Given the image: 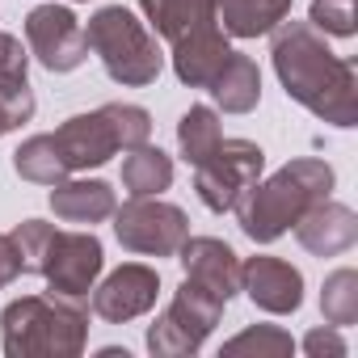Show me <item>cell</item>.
Listing matches in <instances>:
<instances>
[{
    "mask_svg": "<svg viewBox=\"0 0 358 358\" xmlns=\"http://www.w3.org/2000/svg\"><path fill=\"white\" fill-rule=\"evenodd\" d=\"M274 72L291 101L333 127L358 122V76L354 64L333 55L308 22H287L274 38Z\"/></svg>",
    "mask_w": 358,
    "mask_h": 358,
    "instance_id": "6da1fadb",
    "label": "cell"
},
{
    "mask_svg": "<svg viewBox=\"0 0 358 358\" xmlns=\"http://www.w3.org/2000/svg\"><path fill=\"white\" fill-rule=\"evenodd\" d=\"M333 194V169L316 156H303V160H291L282 164L274 177L266 182H253L241 199H236V220H241V232L257 245H270L278 241L287 228L299 224V215L316 203H324Z\"/></svg>",
    "mask_w": 358,
    "mask_h": 358,
    "instance_id": "7a4b0ae2",
    "label": "cell"
},
{
    "mask_svg": "<svg viewBox=\"0 0 358 358\" xmlns=\"http://www.w3.org/2000/svg\"><path fill=\"white\" fill-rule=\"evenodd\" d=\"M9 358H76L89 341V312L68 295H22L0 312Z\"/></svg>",
    "mask_w": 358,
    "mask_h": 358,
    "instance_id": "3957f363",
    "label": "cell"
},
{
    "mask_svg": "<svg viewBox=\"0 0 358 358\" xmlns=\"http://www.w3.org/2000/svg\"><path fill=\"white\" fill-rule=\"evenodd\" d=\"M85 43L89 51L101 59L106 76L127 85V89H143L160 76L164 68V55L156 47V38L148 34V26L122 9V5H106L89 17V30H85Z\"/></svg>",
    "mask_w": 358,
    "mask_h": 358,
    "instance_id": "277c9868",
    "label": "cell"
},
{
    "mask_svg": "<svg viewBox=\"0 0 358 358\" xmlns=\"http://www.w3.org/2000/svg\"><path fill=\"white\" fill-rule=\"evenodd\" d=\"M224 299H215L211 291H203L199 282H182L173 295V303L156 316V324L148 329V350L156 358H186V354H199L203 341L211 337V329L220 324L224 316Z\"/></svg>",
    "mask_w": 358,
    "mask_h": 358,
    "instance_id": "5b68a950",
    "label": "cell"
},
{
    "mask_svg": "<svg viewBox=\"0 0 358 358\" xmlns=\"http://www.w3.org/2000/svg\"><path fill=\"white\" fill-rule=\"evenodd\" d=\"M266 152L253 139H220L199 164H194V190L207 211L224 215L236 207V199L262 177Z\"/></svg>",
    "mask_w": 358,
    "mask_h": 358,
    "instance_id": "8992f818",
    "label": "cell"
},
{
    "mask_svg": "<svg viewBox=\"0 0 358 358\" xmlns=\"http://www.w3.org/2000/svg\"><path fill=\"white\" fill-rule=\"evenodd\" d=\"M114 236L131 253L173 257L182 249V241L190 236V220L182 207L160 203L156 194H148V199H131V203L114 207Z\"/></svg>",
    "mask_w": 358,
    "mask_h": 358,
    "instance_id": "52a82bcc",
    "label": "cell"
},
{
    "mask_svg": "<svg viewBox=\"0 0 358 358\" xmlns=\"http://www.w3.org/2000/svg\"><path fill=\"white\" fill-rule=\"evenodd\" d=\"M26 43H30V55L47 72H72V68H80L89 59L85 26L64 5H38V9H30V17H26Z\"/></svg>",
    "mask_w": 358,
    "mask_h": 358,
    "instance_id": "ba28073f",
    "label": "cell"
},
{
    "mask_svg": "<svg viewBox=\"0 0 358 358\" xmlns=\"http://www.w3.org/2000/svg\"><path fill=\"white\" fill-rule=\"evenodd\" d=\"M106 266V253H101V241L93 232H59L51 236V249L43 257V278L51 282L55 295H68V299H85L97 282Z\"/></svg>",
    "mask_w": 358,
    "mask_h": 358,
    "instance_id": "9c48e42d",
    "label": "cell"
},
{
    "mask_svg": "<svg viewBox=\"0 0 358 358\" xmlns=\"http://www.w3.org/2000/svg\"><path fill=\"white\" fill-rule=\"evenodd\" d=\"M156 291H160V274L143 262H127L114 274H106L101 287H93V312L110 324H127L156 303Z\"/></svg>",
    "mask_w": 358,
    "mask_h": 358,
    "instance_id": "30bf717a",
    "label": "cell"
},
{
    "mask_svg": "<svg viewBox=\"0 0 358 358\" xmlns=\"http://www.w3.org/2000/svg\"><path fill=\"white\" fill-rule=\"evenodd\" d=\"M55 148H59L68 173H80V169L106 164V160L122 148V139H118V131H114L110 110L101 106V110H93V114H72V118L55 131Z\"/></svg>",
    "mask_w": 358,
    "mask_h": 358,
    "instance_id": "8fae6325",
    "label": "cell"
},
{
    "mask_svg": "<svg viewBox=\"0 0 358 358\" xmlns=\"http://www.w3.org/2000/svg\"><path fill=\"white\" fill-rule=\"evenodd\" d=\"M182 257V270L190 282H199L203 291H211L215 299H232L241 291V257L232 253V245L215 241V236H186L182 249H177Z\"/></svg>",
    "mask_w": 358,
    "mask_h": 358,
    "instance_id": "7c38bea8",
    "label": "cell"
},
{
    "mask_svg": "<svg viewBox=\"0 0 358 358\" xmlns=\"http://www.w3.org/2000/svg\"><path fill=\"white\" fill-rule=\"evenodd\" d=\"M241 291L274 316H287L303 303V274L282 257H249L241 266Z\"/></svg>",
    "mask_w": 358,
    "mask_h": 358,
    "instance_id": "4fadbf2b",
    "label": "cell"
},
{
    "mask_svg": "<svg viewBox=\"0 0 358 358\" xmlns=\"http://www.w3.org/2000/svg\"><path fill=\"white\" fill-rule=\"evenodd\" d=\"M228 59H232V47H228L220 26L194 30V34L173 43V72H177V80L190 85V89H211V80L224 72Z\"/></svg>",
    "mask_w": 358,
    "mask_h": 358,
    "instance_id": "5bb4252c",
    "label": "cell"
},
{
    "mask_svg": "<svg viewBox=\"0 0 358 358\" xmlns=\"http://www.w3.org/2000/svg\"><path fill=\"white\" fill-rule=\"evenodd\" d=\"M295 236H299V245H303L308 253H316V257H337V253H345V249L358 241V215H354L350 207L324 199V203H316V207H308V211L299 215Z\"/></svg>",
    "mask_w": 358,
    "mask_h": 358,
    "instance_id": "9a60e30c",
    "label": "cell"
},
{
    "mask_svg": "<svg viewBox=\"0 0 358 358\" xmlns=\"http://www.w3.org/2000/svg\"><path fill=\"white\" fill-rule=\"evenodd\" d=\"M139 9L164 43H177L194 30L220 26L215 22V0H139Z\"/></svg>",
    "mask_w": 358,
    "mask_h": 358,
    "instance_id": "2e32d148",
    "label": "cell"
},
{
    "mask_svg": "<svg viewBox=\"0 0 358 358\" xmlns=\"http://www.w3.org/2000/svg\"><path fill=\"white\" fill-rule=\"evenodd\" d=\"M114 190L106 182H55L51 190V211L64 224H101L114 215Z\"/></svg>",
    "mask_w": 358,
    "mask_h": 358,
    "instance_id": "e0dca14e",
    "label": "cell"
},
{
    "mask_svg": "<svg viewBox=\"0 0 358 358\" xmlns=\"http://www.w3.org/2000/svg\"><path fill=\"white\" fill-rule=\"evenodd\" d=\"M291 13V0H215V22L232 38H262L278 30Z\"/></svg>",
    "mask_w": 358,
    "mask_h": 358,
    "instance_id": "ac0fdd59",
    "label": "cell"
},
{
    "mask_svg": "<svg viewBox=\"0 0 358 358\" xmlns=\"http://www.w3.org/2000/svg\"><path fill=\"white\" fill-rule=\"evenodd\" d=\"M173 186V156L152 148V143H139V148H127L122 156V190L131 199H148V194H160Z\"/></svg>",
    "mask_w": 358,
    "mask_h": 358,
    "instance_id": "d6986e66",
    "label": "cell"
},
{
    "mask_svg": "<svg viewBox=\"0 0 358 358\" xmlns=\"http://www.w3.org/2000/svg\"><path fill=\"white\" fill-rule=\"evenodd\" d=\"M211 93H215V101L228 114H249L262 101V72H257V64L249 55L232 51V59L224 64V72L211 80Z\"/></svg>",
    "mask_w": 358,
    "mask_h": 358,
    "instance_id": "ffe728a7",
    "label": "cell"
},
{
    "mask_svg": "<svg viewBox=\"0 0 358 358\" xmlns=\"http://www.w3.org/2000/svg\"><path fill=\"white\" fill-rule=\"evenodd\" d=\"M13 169L17 177H26V182L34 186H55L68 177V164L55 148V135H30L17 152H13Z\"/></svg>",
    "mask_w": 358,
    "mask_h": 358,
    "instance_id": "44dd1931",
    "label": "cell"
},
{
    "mask_svg": "<svg viewBox=\"0 0 358 358\" xmlns=\"http://www.w3.org/2000/svg\"><path fill=\"white\" fill-rule=\"evenodd\" d=\"M220 139H224V127H220V114L211 106H190L182 114V122H177V148H182V156L190 164H199Z\"/></svg>",
    "mask_w": 358,
    "mask_h": 358,
    "instance_id": "7402d4cb",
    "label": "cell"
},
{
    "mask_svg": "<svg viewBox=\"0 0 358 358\" xmlns=\"http://www.w3.org/2000/svg\"><path fill=\"white\" fill-rule=\"evenodd\" d=\"M320 312L333 329H345L358 320V274L354 270H333L320 291Z\"/></svg>",
    "mask_w": 358,
    "mask_h": 358,
    "instance_id": "603a6c76",
    "label": "cell"
},
{
    "mask_svg": "<svg viewBox=\"0 0 358 358\" xmlns=\"http://www.w3.org/2000/svg\"><path fill=\"white\" fill-rule=\"evenodd\" d=\"M295 341L291 333H282L278 324H253L245 333H236L232 341H224V354H257V358H282L291 354Z\"/></svg>",
    "mask_w": 358,
    "mask_h": 358,
    "instance_id": "cb8c5ba5",
    "label": "cell"
},
{
    "mask_svg": "<svg viewBox=\"0 0 358 358\" xmlns=\"http://www.w3.org/2000/svg\"><path fill=\"white\" fill-rule=\"evenodd\" d=\"M51 236H55V224H43V220H26L9 232L17 257H22V274H38L43 270V257L51 249Z\"/></svg>",
    "mask_w": 358,
    "mask_h": 358,
    "instance_id": "d4e9b609",
    "label": "cell"
},
{
    "mask_svg": "<svg viewBox=\"0 0 358 358\" xmlns=\"http://www.w3.org/2000/svg\"><path fill=\"white\" fill-rule=\"evenodd\" d=\"M34 118V93L30 80H0V135Z\"/></svg>",
    "mask_w": 358,
    "mask_h": 358,
    "instance_id": "484cf974",
    "label": "cell"
},
{
    "mask_svg": "<svg viewBox=\"0 0 358 358\" xmlns=\"http://www.w3.org/2000/svg\"><path fill=\"white\" fill-rule=\"evenodd\" d=\"M308 26L324 30L333 38H350L354 34V0H312Z\"/></svg>",
    "mask_w": 358,
    "mask_h": 358,
    "instance_id": "4316f807",
    "label": "cell"
},
{
    "mask_svg": "<svg viewBox=\"0 0 358 358\" xmlns=\"http://www.w3.org/2000/svg\"><path fill=\"white\" fill-rule=\"evenodd\" d=\"M106 110H110V118H114V131H118V139H122V152H127V148L148 143V135H152V118H148V110H143V106L110 101Z\"/></svg>",
    "mask_w": 358,
    "mask_h": 358,
    "instance_id": "83f0119b",
    "label": "cell"
},
{
    "mask_svg": "<svg viewBox=\"0 0 358 358\" xmlns=\"http://www.w3.org/2000/svg\"><path fill=\"white\" fill-rule=\"evenodd\" d=\"M26 68H30V51L22 47V38L0 30V80H30Z\"/></svg>",
    "mask_w": 358,
    "mask_h": 358,
    "instance_id": "f1b7e54d",
    "label": "cell"
},
{
    "mask_svg": "<svg viewBox=\"0 0 358 358\" xmlns=\"http://www.w3.org/2000/svg\"><path fill=\"white\" fill-rule=\"evenodd\" d=\"M303 354H312V358H341L345 354V341H341V333L337 329H312L308 337H303Z\"/></svg>",
    "mask_w": 358,
    "mask_h": 358,
    "instance_id": "f546056e",
    "label": "cell"
},
{
    "mask_svg": "<svg viewBox=\"0 0 358 358\" xmlns=\"http://www.w3.org/2000/svg\"><path fill=\"white\" fill-rule=\"evenodd\" d=\"M17 274H22V257H17L13 241H9L5 232H0V287H9Z\"/></svg>",
    "mask_w": 358,
    "mask_h": 358,
    "instance_id": "4dcf8cb0",
    "label": "cell"
}]
</instances>
